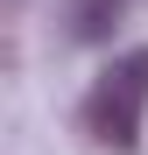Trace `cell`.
<instances>
[{"label":"cell","instance_id":"6da1fadb","mask_svg":"<svg viewBox=\"0 0 148 155\" xmlns=\"http://www.w3.org/2000/svg\"><path fill=\"white\" fill-rule=\"evenodd\" d=\"M78 120H85V134L99 148H113V155H134L141 148V127H148V42L127 49V57H113L92 78Z\"/></svg>","mask_w":148,"mask_h":155},{"label":"cell","instance_id":"7a4b0ae2","mask_svg":"<svg viewBox=\"0 0 148 155\" xmlns=\"http://www.w3.org/2000/svg\"><path fill=\"white\" fill-rule=\"evenodd\" d=\"M127 0H78V42H106Z\"/></svg>","mask_w":148,"mask_h":155}]
</instances>
